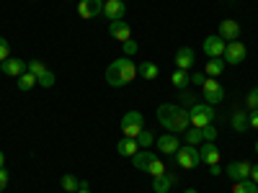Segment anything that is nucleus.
Here are the masks:
<instances>
[{
    "mask_svg": "<svg viewBox=\"0 0 258 193\" xmlns=\"http://www.w3.org/2000/svg\"><path fill=\"white\" fill-rule=\"evenodd\" d=\"M158 121L165 132L170 134H181L191 126V116L183 106H176V103H163L158 106Z\"/></svg>",
    "mask_w": 258,
    "mask_h": 193,
    "instance_id": "nucleus-1",
    "label": "nucleus"
},
{
    "mask_svg": "<svg viewBox=\"0 0 258 193\" xmlns=\"http://www.w3.org/2000/svg\"><path fill=\"white\" fill-rule=\"evenodd\" d=\"M137 77V64L132 62V57H119L106 67V82L111 88H124Z\"/></svg>",
    "mask_w": 258,
    "mask_h": 193,
    "instance_id": "nucleus-2",
    "label": "nucleus"
},
{
    "mask_svg": "<svg viewBox=\"0 0 258 193\" xmlns=\"http://www.w3.org/2000/svg\"><path fill=\"white\" fill-rule=\"evenodd\" d=\"M145 129V116L140 111H126L121 116V134L129 139H137V134Z\"/></svg>",
    "mask_w": 258,
    "mask_h": 193,
    "instance_id": "nucleus-3",
    "label": "nucleus"
},
{
    "mask_svg": "<svg viewBox=\"0 0 258 193\" xmlns=\"http://www.w3.org/2000/svg\"><path fill=\"white\" fill-rule=\"evenodd\" d=\"M173 157H176V162H178L183 170H194V167L202 165V155H199V149L194 147V144H181L178 152H176Z\"/></svg>",
    "mask_w": 258,
    "mask_h": 193,
    "instance_id": "nucleus-4",
    "label": "nucleus"
},
{
    "mask_svg": "<svg viewBox=\"0 0 258 193\" xmlns=\"http://www.w3.org/2000/svg\"><path fill=\"white\" fill-rule=\"evenodd\" d=\"M188 116H191V126L204 129V126H209L214 121V109H212L209 103H194Z\"/></svg>",
    "mask_w": 258,
    "mask_h": 193,
    "instance_id": "nucleus-5",
    "label": "nucleus"
},
{
    "mask_svg": "<svg viewBox=\"0 0 258 193\" xmlns=\"http://www.w3.org/2000/svg\"><path fill=\"white\" fill-rule=\"evenodd\" d=\"M245 57H248V49H245V44H243L240 39H235V41H227V47H225V54H222L225 64H243V62H245Z\"/></svg>",
    "mask_w": 258,
    "mask_h": 193,
    "instance_id": "nucleus-6",
    "label": "nucleus"
},
{
    "mask_svg": "<svg viewBox=\"0 0 258 193\" xmlns=\"http://www.w3.org/2000/svg\"><path fill=\"white\" fill-rule=\"evenodd\" d=\"M202 93H204V103H209V106H217V103L225 101V88H222V85L214 80V77H207V80H204Z\"/></svg>",
    "mask_w": 258,
    "mask_h": 193,
    "instance_id": "nucleus-7",
    "label": "nucleus"
},
{
    "mask_svg": "<svg viewBox=\"0 0 258 193\" xmlns=\"http://www.w3.org/2000/svg\"><path fill=\"white\" fill-rule=\"evenodd\" d=\"M250 162L248 160H235V162H230L227 167H225V173L230 175V180H248L250 178Z\"/></svg>",
    "mask_w": 258,
    "mask_h": 193,
    "instance_id": "nucleus-8",
    "label": "nucleus"
},
{
    "mask_svg": "<svg viewBox=\"0 0 258 193\" xmlns=\"http://www.w3.org/2000/svg\"><path fill=\"white\" fill-rule=\"evenodd\" d=\"M29 67H26V59H18V57H8L6 62H0V72H6L8 77H21Z\"/></svg>",
    "mask_w": 258,
    "mask_h": 193,
    "instance_id": "nucleus-9",
    "label": "nucleus"
},
{
    "mask_svg": "<svg viewBox=\"0 0 258 193\" xmlns=\"http://www.w3.org/2000/svg\"><path fill=\"white\" fill-rule=\"evenodd\" d=\"M155 144H158V149H160L163 155H176V152H178V147H181V137L165 132L163 137L155 139Z\"/></svg>",
    "mask_w": 258,
    "mask_h": 193,
    "instance_id": "nucleus-10",
    "label": "nucleus"
},
{
    "mask_svg": "<svg viewBox=\"0 0 258 193\" xmlns=\"http://www.w3.org/2000/svg\"><path fill=\"white\" fill-rule=\"evenodd\" d=\"M103 16L109 21H124L126 3H124V0H103Z\"/></svg>",
    "mask_w": 258,
    "mask_h": 193,
    "instance_id": "nucleus-11",
    "label": "nucleus"
},
{
    "mask_svg": "<svg viewBox=\"0 0 258 193\" xmlns=\"http://www.w3.org/2000/svg\"><path fill=\"white\" fill-rule=\"evenodd\" d=\"M103 13V0H80L78 3V16L80 18H96V16H101Z\"/></svg>",
    "mask_w": 258,
    "mask_h": 193,
    "instance_id": "nucleus-12",
    "label": "nucleus"
},
{
    "mask_svg": "<svg viewBox=\"0 0 258 193\" xmlns=\"http://www.w3.org/2000/svg\"><path fill=\"white\" fill-rule=\"evenodd\" d=\"M225 47H227V41L217 34V36H207L204 39V54L212 59V57H222L225 54Z\"/></svg>",
    "mask_w": 258,
    "mask_h": 193,
    "instance_id": "nucleus-13",
    "label": "nucleus"
},
{
    "mask_svg": "<svg viewBox=\"0 0 258 193\" xmlns=\"http://www.w3.org/2000/svg\"><path fill=\"white\" fill-rule=\"evenodd\" d=\"M178 175L176 173H163V175H158L155 180H153V190L155 193H168L170 188H173V185H178Z\"/></svg>",
    "mask_w": 258,
    "mask_h": 193,
    "instance_id": "nucleus-14",
    "label": "nucleus"
},
{
    "mask_svg": "<svg viewBox=\"0 0 258 193\" xmlns=\"http://www.w3.org/2000/svg\"><path fill=\"white\" fill-rule=\"evenodd\" d=\"M199 155H202V162H207V165H217V162L222 160L220 147L214 144V142H204L202 149H199Z\"/></svg>",
    "mask_w": 258,
    "mask_h": 193,
    "instance_id": "nucleus-15",
    "label": "nucleus"
},
{
    "mask_svg": "<svg viewBox=\"0 0 258 193\" xmlns=\"http://www.w3.org/2000/svg\"><path fill=\"white\" fill-rule=\"evenodd\" d=\"M109 34H111L114 39H119L121 44L132 39V29H129L126 21H111V24H109Z\"/></svg>",
    "mask_w": 258,
    "mask_h": 193,
    "instance_id": "nucleus-16",
    "label": "nucleus"
},
{
    "mask_svg": "<svg viewBox=\"0 0 258 193\" xmlns=\"http://www.w3.org/2000/svg\"><path fill=\"white\" fill-rule=\"evenodd\" d=\"M217 34L225 41H235V39L240 36V24H238V21H232V18H227V21H222V24H220V31Z\"/></svg>",
    "mask_w": 258,
    "mask_h": 193,
    "instance_id": "nucleus-17",
    "label": "nucleus"
},
{
    "mask_svg": "<svg viewBox=\"0 0 258 193\" xmlns=\"http://www.w3.org/2000/svg\"><path fill=\"white\" fill-rule=\"evenodd\" d=\"M194 59H197L194 49H191V47H181V49L176 52V67H178V70L191 72V64H194Z\"/></svg>",
    "mask_w": 258,
    "mask_h": 193,
    "instance_id": "nucleus-18",
    "label": "nucleus"
},
{
    "mask_svg": "<svg viewBox=\"0 0 258 193\" xmlns=\"http://www.w3.org/2000/svg\"><path fill=\"white\" fill-rule=\"evenodd\" d=\"M116 152H119L121 157H126V160H132V157L140 152V144H137V139L124 137V139H119V144H116Z\"/></svg>",
    "mask_w": 258,
    "mask_h": 193,
    "instance_id": "nucleus-19",
    "label": "nucleus"
},
{
    "mask_svg": "<svg viewBox=\"0 0 258 193\" xmlns=\"http://www.w3.org/2000/svg\"><path fill=\"white\" fill-rule=\"evenodd\" d=\"M222 72H225V59H222V57L207 59V67H204V75H207V77H220Z\"/></svg>",
    "mask_w": 258,
    "mask_h": 193,
    "instance_id": "nucleus-20",
    "label": "nucleus"
},
{
    "mask_svg": "<svg viewBox=\"0 0 258 193\" xmlns=\"http://www.w3.org/2000/svg\"><path fill=\"white\" fill-rule=\"evenodd\" d=\"M153 160H155V155L150 152V149H140V152L132 157V165L137 170H145V173H147V167H150V162H153Z\"/></svg>",
    "mask_w": 258,
    "mask_h": 193,
    "instance_id": "nucleus-21",
    "label": "nucleus"
},
{
    "mask_svg": "<svg viewBox=\"0 0 258 193\" xmlns=\"http://www.w3.org/2000/svg\"><path fill=\"white\" fill-rule=\"evenodd\" d=\"M137 75L145 77V80H155L160 75V67L155 62H142V64H137Z\"/></svg>",
    "mask_w": 258,
    "mask_h": 193,
    "instance_id": "nucleus-22",
    "label": "nucleus"
},
{
    "mask_svg": "<svg viewBox=\"0 0 258 193\" xmlns=\"http://www.w3.org/2000/svg\"><path fill=\"white\" fill-rule=\"evenodd\" d=\"M170 82H173L178 90H186L188 85H191V72H186V70H178V67H176V72L170 75Z\"/></svg>",
    "mask_w": 258,
    "mask_h": 193,
    "instance_id": "nucleus-23",
    "label": "nucleus"
},
{
    "mask_svg": "<svg viewBox=\"0 0 258 193\" xmlns=\"http://www.w3.org/2000/svg\"><path fill=\"white\" fill-rule=\"evenodd\" d=\"M230 121H232V129H235V132H245V129H248V114H245L243 109H235Z\"/></svg>",
    "mask_w": 258,
    "mask_h": 193,
    "instance_id": "nucleus-24",
    "label": "nucleus"
},
{
    "mask_svg": "<svg viewBox=\"0 0 258 193\" xmlns=\"http://www.w3.org/2000/svg\"><path fill=\"white\" fill-rule=\"evenodd\" d=\"M16 85H18V90H21V93H29L34 85H36V75H31V72L26 70L21 77H16Z\"/></svg>",
    "mask_w": 258,
    "mask_h": 193,
    "instance_id": "nucleus-25",
    "label": "nucleus"
},
{
    "mask_svg": "<svg viewBox=\"0 0 258 193\" xmlns=\"http://www.w3.org/2000/svg\"><path fill=\"white\" fill-rule=\"evenodd\" d=\"M155 134H153V129H142V132L137 134V144H140V149H150V144H155Z\"/></svg>",
    "mask_w": 258,
    "mask_h": 193,
    "instance_id": "nucleus-26",
    "label": "nucleus"
},
{
    "mask_svg": "<svg viewBox=\"0 0 258 193\" xmlns=\"http://www.w3.org/2000/svg\"><path fill=\"white\" fill-rule=\"evenodd\" d=\"M62 190H68V193H78L80 190V185H83V180H78L75 175H62Z\"/></svg>",
    "mask_w": 258,
    "mask_h": 193,
    "instance_id": "nucleus-27",
    "label": "nucleus"
},
{
    "mask_svg": "<svg viewBox=\"0 0 258 193\" xmlns=\"http://www.w3.org/2000/svg\"><path fill=\"white\" fill-rule=\"evenodd\" d=\"M232 193H258V185L248 178V180H235Z\"/></svg>",
    "mask_w": 258,
    "mask_h": 193,
    "instance_id": "nucleus-28",
    "label": "nucleus"
},
{
    "mask_svg": "<svg viewBox=\"0 0 258 193\" xmlns=\"http://www.w3.org/2000/svg\"><path fill=\"white\" fill-rule=\"evenodd\" d=\"M183 139H186V144H202L204 139H202V129H197V126H188L186 132H183Z\"/></svg>",
    "mask_w": 258,
    "mask_h": 193,
    "instance_id": "nucleus-29",
    "label": "nucleus"
},
{
    "mask_svg": "<svg viewBox=\"0 0 258 193\" xmlns=\"http://www.w3.org/2000/svg\"><path fill=\"white\" fill-rule=\"evenodd\" d=\"M147 173L153 175V178H158V175H163V173H168V167H165V160H160V157H155L153 162H150V167H147Z\"/></svg>",
    "mask_w": 258,
    "mask_h": 193,
    "instance_id": "nucleus-30",
    "label": "nucleus"
},
{
    "mask_svg": "<svg viewBox=\"0 0 258 193\" xmlns=\"http://www.w3.org/2000/svg\"><path fill=\"white\" fill-rule=\"evenodd\" d=\"M26 67H29V72L36 75V77H41V75L47 72V67H44V62H41V59H29V62H26Z\"/></svg>",
    "mask_w": 258,
    "mask_h": 193,
    "instance_id": "nucleus-31",
    "label": "nucleus"
},
{
    "mask_svg": "<svg viewBox=\"0 0 258 193\" xmlns=\"http://www.w3.org/2000/svg\"><path fill=\"white\" fill-rule=\"evenodd\" d=\"M54 80H57V77H54V72H49V70H47L41 77H36V85H41V88H52Z\"/></svg>",
    "mask_w": 258,
    "mask_h": 193,
    "instance_id": "nucleus-32",
    "label": "nucleus"
},
{
    "mask_svg": "<svg viewBox=\"0 0 258 193\" xmlns=\"http://www.w3.org/2000/svg\"><path fill=\"white\" fill-rule=\"evenodd\" d=\"M202 139L204 142H214V139H217V129H214V124H209V126L202 129Z\"/></svg>",
    "mask_w": 258,
    "mask_h": 193,
    "instance_id": "nucleus-33",
    "label": "nucleus"
},
{
    "mask_svg": "<svg viewBox=\"0 0 258 193\" xmlns=\"http://www.w3.org/2000/svg\"><path fill=\"white\" fill-rule=\"evenodd\" d=\"M245 106L253 111V109H258V85L255 88H250V93H248V98H245Z\"/></svg>",
    "mask_w": 258,
    "mask_h": 193,
    "instance_id": "nucleus-34",
    "label": "nucleus"
},
{
    "mask_svg": "<svg viewBox=\"0 0 258 193\" xmlns=\"http://www.w3.org/2000/svg\"><path fill=\"white\" fill-rule=\"evenodd\" d=\"M178 98H181V106H183V109H191V106L197 103V98H194L188 90H181V93H178Z\"/></svg>",
    "mask_w": 258,
    "mask_h": 193,
    "instance_id": "nucleus-35",
    "label": "nucleus"
},
{
    "mask_svg": "<svg viewBox=\"0 0 258 193\" xmlns=\"http://www.w3.org/2000/svg\"><path fill=\"white\" fill-rule=\"evenodd\" d=\"M11 57V44L6 41V36H0V62H6Z\"/></svg>",
    "mask_w": 258,
    "mask_h": 193,
    "instance_id": "nucleus-36",
    "label": "nucleus"
},
{
    "mask_svg": "<svg viewBox=\"0 0 258 193\" xmlns=\"http://www.w3.org/2000/svg\"><path fill=\"white\" fill-rule=\"evenodd\" d=\"M121 47H124V54H126V57H135V54H137V49H140L135 39H129V41H124Z\"/></svg>",
    "mask_w": 258,
    "mask_h": 193,
    "instance_id": "nucleus-37",
    "label": "nucleus"
},
{
    "mask_svg": "<svg viewBox=\"0 0 258 193\" xmlns=\"http://www.w3.org/2000/svg\"><path fill=\"white\" fill-rule=\"evenodd\" d=\"M248 126H250V129H258V109L248 111Z\"/></svg>",
    "mask_w": 258,
    "mask_h": 193,
    "instance_id": "nucleus-38",
    "label": "nucleus"
},
{
    "mask_svg": "<svg viewBox=\"0 0 258 193\" xmlns=\"http://www.w3.org/2000/svg\"><path fill=\"white\" fill-rule=\"evenodd\" d=\"M204 80H207L204 72H191V82H194V85H204Z\"/></svg>",
    "mask_w": 258,
    "mask_h": 193,
    "instance_id": "nucleus-39",
    "label": "nucleus"
},
{
    "mask_svg": "<svg viewBox=\"0 0 258 193\" xmlns=\"http://www.w3.org/2000/svg\"><path fill=\"white\" fill-rule=\"evenodd\" d=\"M6 185H8V170L0 167V190H6Z\"/></svg>",
    "mask_w": 258,
    "mask_h": 193,
    "instance_id": "nucleus-40",
    "label": "nucleus"
},
{
    "mask_svg": "<svg viewBox=\"0 0 258 193\" xmlns=\"http://www.w3.org/2000/svg\"><path fill=\"white\" fill-rule=\"evenodd\" d=\"M209 173L212 175H222V165L217 162V165H209Z\"/></svg>",
    "mask_w": 258,
    "mask_h": 193,
    "instance_id": "nucleus-41",
    "label": "nucleus"
},
{
    "mask_svg": "<svg viewBox=\"0 0 258 193\" xmlns=\"http://www.w3.org/2000/svg\"><path fill=\"white\" fill-rule=\"evenodd\" d=\"M250 180L258 185V165H253V167H250Z\"/></svg>",
    "mask_w": 258,
    "mask_h": 193,
    "instance_id": "nucleus-42",
    "label": "nucleus"
},
{
    "mask_svg": "<svg viewBox=\"0 0 258 193\" xmlns=\"http://www.w3.org/2000/svg\"><path fill=\"white\" fill-rule=\"evenodd\" d=\"M78 193H91V188H88V183H85V180H83V185H80V190H78Z\"/></svg>",
    "mask_w": 258,
    "mask_h": 193,
    "instance_id": "nucleus-43",
    "label": "nucleus"
},
{
    "mask_svg": "<svg viewBox=\"0 0 258 193\" xmlns=\"http://www.w3.org/2000/svg\"><path fill=\"white\" fill-rule=\"evenodd\" d=\"M183 193H197V188H186Z\"/></svg>",
    "mask_w": 258,
    "mask_h": 193,
    "instance_id": "nucleus-44",
    "label": "nucleus"
},
{
    "mask_svg": "<svg viewBox=\"0 0 258 193\" xmlns=\"http://www.w3.org/2000/svg\"><path fill=\"white\" fill-rule=\"evenodd\" d=\"M3 162H6V157H3V152H0V167H3Z\"/></svg>",
    "mask_w": 258,
    "mask_h": 193,
    "instance_id": "nucleus-45",
    "label": "nucleus"
},
{
    "mask_svg": "<svg viewBox=\"0 0 258 193\" xmlns=\"http://www.w3.org/2000/svg\"><path fill=\"white\" fill-rule=\"evenodd\" d=\"M255 152H258V139H255Z\"/></svg>",
    "mask_w": 258,
    "mask_h": 193,
    "instance_id": "nucleus-46",
    "label": "nucleus"
}]
</instances>
